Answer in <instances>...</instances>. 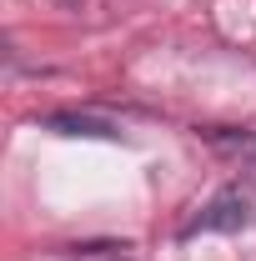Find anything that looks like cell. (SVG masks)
<instances>
[{
    "label": "cell",
    "instance_id": "cell-1",
    "mask_svg": "<svg viewBox=\"0 0 256 261\" xmlns=\"http://www.w3.org/2000/svg\"><path fill=\"white\" fill-rule=\"evenodd\" d=\"M246 221H251V196L241 186H226L206 201V211L191 221V231H241Z\"/></svg>",
    "mask_w": 256,
    "mask_h": 261
},
{
    "label": "cell",
    "instance_id": "cell-2",
    "mask_svg": "<svg viewBox=\"0 0 256 261\" xmlns=\"http://www.w3.org/2000/svg\"><path fill=\"white\" fill-rule=\"evenodd\" d=\"M86 261H131V256H86Z\"/></svg>",
    "mask_w": 256,
    "mask_h": 261
}]
</instances>
